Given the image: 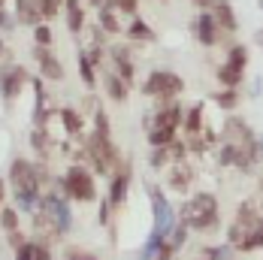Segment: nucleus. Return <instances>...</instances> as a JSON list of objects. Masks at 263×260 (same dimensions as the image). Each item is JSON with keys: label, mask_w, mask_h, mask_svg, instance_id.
<instances>
[{"label": "nucleus", "mask_w": 263, "mask_h": 260, "mask_svg": "<svg viewBox=\"0 0 263 260\" xmlns=\"http://www.w3.org/2000/svg\"><path fill=\"white\" fill-rule=\"evenodd\" d=\"M6 182L12 188V197H15V206L22 212H36L40 200H43V184L36 176V160H27V157H15L9 163V173H6Z\"/></svg>", "instance_id": "nucleus-1"}, {"label": "nucleus", "mask_w": 263, "mask_h": 260, "mask_svg": "<svg viewBox=\"0 0 263 260\" xmlns=\"http://www.w3.org/2000/svg\"><path fill=\"white\" fill-rule=\"evenodd\" d=\"M67 260H100L97 254H91V251H79V248H70L67 251Z\"/></svg>", "instance_id": "nucleus-35"}, {"label": "nucleus", "mask_w": 263, "mask_h": 260, "mask_svg": "<svg viewBox=\"0 0 263 260\" xmlns=\"http://www.w3.org/2000/svg\"><path fill=\"white\" fill-rule=\"evenodd\" d=\"M254 43H257V46H263V30H257V33H254Z\"/></svg>", "instance_id": "nucleus-42"}, {"label": "nucleus", "mask_w": 263, "mask_h": 260, "mask_svg": "<svg viewBox=\"0 0 263 260\" xmlns=\"http://www.w3.org/2000/svg\"><path fill=\"white\" fill-rule=\"evenodd\" d=\"M179 224L187 227L191 233H212L221 227V206L218 197L209 191H200L194 197H187L179 209Z\"/></svg>", "instance_id": "nucleus-2"}, {"label": "nucleus", "mask_w": 263, "mask_h": 260, "mask_svg": "<svg viewBox=\"0 0 263 260\" xmlns=\"http://www.w3.org/2000/svg\"><path fill=\"white\" fill-rule=\"evenodd\" d=\"M194 182H197V170L191 166V157L176 160V163H170L163 170V184L173 194H191V184Z\"/></svg>", "instance_id": "nucleus-10"}, {"label": "nucleus", "mask_w": 263, "mask_h": 260, "mask_svg": "<svg viewBox=\"0 0 263 260\" xmlns=\"http://www.w3.org/2000/svg\"><path fill=\"white\" fill-rule=\"evenodd\" d=\"M257 157L263 160V136H257Z\"/></svg>", "instance_id": "nucleus-41"}, {"label": "nucleus", "mask_w": 263, "mask_h": 260, "mask_svg": "<svg viewBox=\"0 0 263 260\" xmlns=\"http://www.w3.org/2000/svg\"><path fill=\"white\" fill-rule=\"evenodd\" d=\"M263 248V221H257L251 230H248V236L242 239V245H239L236 251L239 254H251V251H260Z\"/></svg>", "instance_id": "nucleus-25"}, {"label": "nucleus", "mask_w": 263, "mask_h": 260, "mask_svg": "<svg viewBox=\"0 0 263 260\" xmlns=\"http://www.w3.org/2000/svg\"><path fill=\"white\" fill-rule=\"evenodd\" d=\"M139 91L152 100H179L184 91V79L176 70H152L139 85Z\"/></svg>", "instance_id": "nucleus-5"}, {"label": "nucleus", "mask_w": 263, "mask_h": 260, "mask_svg": "<svg viewBox=\"0 0 263 260\" xmlns=\"http://www.w3.org/2000/svg\"><path fill=\"white\" fill-rule=\"evenodd\" d=\"M100 76H103L106 97H109L112 103H127V100H130V88H133L130 82H124L115 70H100Z\"/></svg>", "instance_id": "nucleus-14"}, {"label": "nucleus", "mask_w": 263, "mask_h": 260, "mask_svg": "<svg viewBox=\"0 0 263 260\" xmlns=\"http://www.w3.org/2000/svg\"><path fill=\"white\" fill-rule=\"evenodd\" d=\"M194 260H206V257H194Z\"/></svg>", "instance_id": "nucleus-45"}, {"label": "nucleus", "mask_w": 263, "mask_h": 260, "mask_svg": "<svg viewBox=\"0 0 263 260\" xmlns=\"http://www.w3.org/2000/svg\"><path fill=\"white\" fill-rule=\"evenodd\" d=\"M130 182H133V166H130V160H124V163L118 166V173H112V176H109V197H106V200L112 203L115 212L127 203Z\"/></svg>", "instance_id": "nucleus-12"}, {"label": "nucleus", "mask_w": 263, "mask_h": 260, "mask_svg": "<svg viewBox=\"0 0 263 260\" xmlns=\"http://www.w3.org/2000/svg\"><path fill=\"white\" fill-rule=\"evenodd\" d=\"M182 130L187 136H197L206 130V118H203V103H194L191 109H184V118H182Z\"/></svg>", "instance_id": "nucleus-21"}, {"label": "nucleus", "mask_w": 263, "mask_h": 260, "mask_svg": "<svg viewBox=\"0 0 263 260\" xmlns=\"http://www.w3.org/2000/svg\"><path fill=\"white\" fill-rule=\"evenodd\" d=\"M61 3H64V0H61Z\"/></svg>", "instance_id": "nucleus-47"}, {"label": "nucleus", "mask_w": 263, "mask_h": 260, "mask_svg": "<svg viewBox=\"0 0 263 260\" xmlns=\"http://www.w3.org/2000/svg\"><path fill=\"white\" fill-rule=\"evenodd\" d=\"M82 160H88V166L97 173V176H112L118 173V166L124 163L121 148L112 142V136L91 130L85 136V145H82Z\"/></svg>", "instance_id": "nucleus-3"}, {"label": "nucleus", "mask_w": 263, "mask_h": 260, "mask_svg": "<svg viewBox=\"0 0 263 260\" xmlns=\"http://www.w3.org/2000/svg\"><path fill=\"white\" fill-rule=\"evenodd\" d=\"M221 142H230V145H236V148H254L257 145V133L248 127V121L245 118H239V115H227L224 118V127H221Z\"/></svg>", "instance_id": "nucleus-9"}, {"label": "nucleus", "mask_w": 263, "mask_h": 260, "mask_svg": "<svg viewBox=\"0 0 263 260\" xmlns=\"http://www.w3.org/2000/svg\"><path fill=\"white\" fill-rule=\"evenodd\" d=\"M115 9L121 12V15H136L139 12V0H115Z\"/></svg>", "instance_id": "nucleus-32"}, {"label": "nucleus", "mask_w": 263, "mask_h": 260, "mask_svg": "<svg viewBox=\"0 0 263 260\" xmlns=\"http://www.w3.org/2000/svg\"><path fill=\"white\" fill-rule=\"evenodd\" d=\"M215 82L221 85V88H242V82H245V70H239L233 64H218L215 67Z\"/></svg>", "instance_id": "nucleus-19"}, {"label": "nucleus", "mask_w": 263, "mask_h": 260, "mask_svg": "<svg viewBox=\"0 0 263 260\" xmlns=\"http://www.w3.org/2000/svg\"><path fill=\"white\" fill-rule=\"evenodd\" d=\"M33 61L40 67V76L49 79V82H61L64 79V64L58 61V54L46 46H33Z\"/></svg>", "instance_id": "nucleus-13"}, {"label": "nucleus", "mask_w": 263, "mask_h": 260, "mask_svg": "<svg viewBox=\"0 0 263 260\" xmlns=\"http://www.w3.org/2000/svg\"><path fill=\"white\" fill-rule=\"evenodd\" d=\"M97 25L103 27L109 36H118V33H124L121 12H118V9H112V6H100V9H97Z\"/></svg>", "instance_id": "nucleus-20"}, {"label": "nucleus", "mask_w": 263, "mask_h": 260, "mask_svg": "<svg viewBox=\"0 0 263 260\" xmlns=\"http://www.w3.org/2000/svg\"><path fill=\"white\" fill-rule=\"evenodd\" d=\"M212 103L218 109H224V112H236L239 103H242V94H239V88H221V91L212 94Z\"/></svg>", "instance_id": "nucleus-23"}, {"label": "nucleus", "mask_w": 263, "mask_h": 260, "mask_svg": "<svg viewBox=\"0 0 263 260\" xmlns=\"http://www.w3.org/2000/svg\"><path fill=\"white\" fill-rule=\"evenodd\" d=\"M33 251H36V242H25L22 248H15V260H33Z\"/></svg>", "instance_id": "nucleus-34"}, {"label": "nucleus", "mask_w": 263, "mask_h": 260, "mask_svg": "<svg viewBox=\"0 0 263 260\" xmlns=\"http://www.w3.org/2000/svg\"><path fill=\"white\" fill-rule=\"evenodd\" d=\"M6 3H9V0H0V6H6Z\"/></svg>", "instance_id": "nucleus-44"}, {"label": "nucleus", "mask_w": 263, "mask_h": 260, "mask_svg": "<svg viewBox=\"0 0 263 260\" xmlns=\"http://www.w3.org/2000/svg\"><path fill=\"white\" fill-rule=\"evenodd\" d=\"M33 43H36V46H46V49H52L54 36H52V27H49V22H40V25L33 27Z\"/></svg>", "instance_id": "nucleus-29"}, {"label": "nucleus", "mask_w": 263, "mask_h": 260, "mask_svg": "<svg viewBox=\"0 0 263 260\" xmlns=\"http://www.w3.org/2000/svg\"><path fill=\"white\" fill-rule=\"evenodd\" d=\"M227 64H233L239 70H248V61H251V52H248V46H242V43H233V46H227V58H224Z\"/></svg>", "instance_id": "nucleus-26"}, {"label": "nucleus", "mask_w": 263, "mask_h": 260, "mask_svg": "<svg viewBox=\"0 0 263 260\" xmlns=\"http://www.w3.org/2000/svg\"><path fill=\"white\" fill-rule=\"evenodd\" d=\"M212 15H215V22H218V27L224 30V33H236L239 30V18H236V9H233V3L230 0H215L212 3Z\"/></svg>", "instance_id": "nucleus-15"}, {"label": "nucleus", "mask_w": 263, "mask_h": 260, "mask_svg": "<svg viewBox=\"0 0 263 260\" xmlns=\"http://www.w3.org/2000/svg\"><path fill=\"white\" fill-rule=\"evenodd\" d=\"M3 54H6V43H3V40H0V58H3Z\"/></svg>", "instance_id": "nucleus-43"}, {"label": "nucleus", "mask_w": 263, "mask_h": 260, "mask_svg": "<svg viewBox=\"0 0 263 260\" xmlns=\"http://www.w3.org/2000/svg\"><path fill=\"white\" fill-rule=\"evenodd\" d=\"M67 200H76V203H94L97 200V184H94V173L85 166V163H70L61 176V184Z\"/></svg>", "instance_id": "nucleus-4"}, {"label": "nucleus", "mask_w": 263, "mask_h": 260, "mask_svg": "<svg viewBox=\"0 0 263 260\" xmlns=\"http://www.w3.org/2000/svg\"><path fill=\"white\" fill-rule=\"evenodd\" d=\"M9 25H12V22H9V15H6V9L0 6V27H3V30H9Z\"/></svg>", "instance_id": "nucleus-37"}, {"label": "nucleus", "mask_w": 263, "mask_h": 260, "mask_svg": "<svg viewBox=\"0 0 263 260\" xmlns=\"http://www.w3.org/2000/svg\"><path fill=\"white\" fill-rule=\"evenodd\" d=\"M112 212H115L112 203L109 200H100V227H109L112 224Z\"/></svg>", "instance_id": "nucleus-33"}, {"label": "nucleus", "mask_w": 263, "mask_h": 260, "mask_svg": "<svg viewBox=\"0 0 263 260\" xmlns=\"http://www.w3.org/2000/svg\"><path fill=\"white\" fill-rule=\"evenodd\" d=\"M160 3H170V0H160Z\"/></svg>", "instance_id": "nucleus-46"}, {"label": "nucleus", "mask_w": 263, "mask_h": 260, "mask_svg": "<svg viewBox=\"0 0 263 260\" xmlns=\"http://www.w3.org/2000/svg\"><path fill=\"white\" fill-rule=\"evenodd\" d=\"M145 139H148V145H152V148H160V145H170V142L176 139V130H170V127H148V130H145Z\"/></svg>", "instance_id": "nucleus-28"}, {"label": "nucleus", "mask_w": 263, "mask_h": 260, "mask_svg": "<svg viewBox=\"0 0 263 260\" xmlns=\"http://www.w3.org/2000/svg\"><path fill=\"white\" fill-rule=\"evenodd\" d=\"M191 33H194V40L203 46V49H215V46H233L230 43V33H224L218 22H215V15H212V9H203L194 22H191Z\"/></svg>", "instance_id": "nucleus-7"}, {"label": "nucleus", "mask_w": 263, "mask_h": 260, "mask_svg": "<svg viewBox=\"0 0 263 260\" xmlns=\"http://www.w3.org/2000/svg\"><path fill=\"white\" fill-rule=\"evenodd\" d=\"M30 145H33V152H36L40 157H49L52 155V148L58 145V139H54L46 127H33L30 130Z\"/></svg>", "instance_id": "nucleus-22"}, {"label": "nucleus", "mask_w": 263, "mask_h": 260, "mask_svg": "<svg viewBox=\"0 0 263 260\" xmlns=\"http://www.w3.org/2000/svg\"><path fill=\"white\" fill-rule=\"evenodd\" d=\"M0 227H3V233L22 230V215H18V206H3V209H0Z\"/></svg>", "instance_id": "nucleus-27"}, {"label": "nucleus", "mask_w": 263, "mask_h": 260, "mask_svg": "<svg viewBox=\"0 0 263 260\" xmlns=\"http://www.w3.org/2000/svg\"><path fill=\"white\" fill-rule=\"evenodd\" d=\"M15 18L25 27H36L43 18V0H15Z\"/></svg>", "instance_id": "nucleus-17"}, {"label": "nucleus", "mask_w": 263, "mask_h": 260, "mask_svg": "<svg viewBox=\"0 0 263 260\" xmlns=\"http://www.w3.org/2000/svg\"><path fill=\"white\" fill-rule=\"evenodd\" d=\"M27 82H30V76H27V70L22 64H6V67H0V97H3L6 103H12V100L25 91Z\"/></svg>", "instance_id": "nucleus-11"}, {"label": "nucleus", "mask_w": 263, "mask_h": 260, "mask_svg": "<svg viewBox=\"0 0 263 260\" xmlns=\"http://www.w3.org/2000/svg\"><path fill=\"white\" fill-rule=\"evenodd\" d=\"M148 200H152V215H155V227H152V233H158V236L166 239V236L173 233V227L179 224V212L170 206L163 188H158V184H148Z\"/></svg>", "instance_id": "nucleus-6"}, {"label": "nucleus", "mask_w": 263, "mask_h": 260, "mask_svg": "<svg viewBox=\"0 0 263 260\" xmlns=\"http://www.w3.org/2000/svg\"><path fill=\"white\" fill-rule=\"evenodd\" d=\"M36 242V239H33ZM33 260H54L52 251H49V245H43V242H36V251H33Z\"/></svg>", "instance_id": "nucleus-36"}, {"label": "nucleus", "mask_w": 263, "mask_h": 260, "mask_svg": "<svg viewBox=\"0 0 263 260\" xmlns=\"http://www.w3.org/2000/svg\"><path fill=\"white\" fill-rule=\"evenodd\" d=\"M91 121H94V127L91 130H97V133H106V136H112V124H109V115H106V109L100 106L94 115H91Z\"/></svg>", "instance_id": "nucleus-30"}, {"label": "nucleus", "mask_w": 263, "mask_h": 260, "mask_svg": "<svg viewBox=\"0 0 263 260\" xmlns=\"http://www.w3.org/2000/svg\"><path fill=\"white\" fill-rule=\"evenodd\" d=\"M64 22L70 33H82L85 30V0H64Z\"/></svg>", "instance_id": "nucleus-18"}, {"label": "nucleus", "mask_w": 263, "mask_h": 260, "mask_svg": "<svg viewBox=\"0 0 263 260\" xmlns=\"http://www.w3.org/2000/svg\"><path fill=\"white\" fill-rule=\"evenodd\" d=\"M194 3H197L200 9H212V3H215V0H194Z\"/></svg>", "instance_id": "nucleus-39"}, {"label": "nucleus", "mask_w": 263, "mask_h": 260, "mask_svg": "<svg viewBox=\"0 0 263 260\" xmlns=\"http://www.w3.org/2000/svg\"><path fill=\"white\" fill-rule=\"evenodd\" d=\"M6 206V182L0 179V209Z\"/></svg>", "instance_id": "nucleus-38"}, {"label": "nucleus", "mask_w": 263, "mask_h": 260, "mask_svg": "<svg viewBox=\"0 0 263 260\" xmlns=\"http://www.w3.org/2000/svg\"><path fill=\"white\" fill-rule=\"evenodd\" d=\"M176 254H179V248H176L170 239H163V242H160V248H158V254H155V260H173Z\"/></svg>", "instance_id": "nucleus-31"}, {"label": "nucleus", "mask_w": 263, "mask_h": 260, "mask_svg": "<svg viewBox=\"0 0 263 260\" xmlns=\"http://www.w3.org/2000/svg\"><path fill=\"white\" fill-rule=\"evenodd\" d=\"M124 36H127L130 43H142V46H152V43H158V33H155V27L148 25L145 18H139V15H133L130 25H124Z\"/></svg>", "instance_id": "nucleus-16"}, {"label": "nucleus", "mask_w": 263, "mask_h": 260, "mask_svg": "<svg viewBox=\"0 0 263 260\" xmlns=\"http://www.w3.org/2000/svg\"><path fill=\"white\" fill-rule=\"evenodd\" d=\"M85 6H94V9H100V6H103V0H85Z\"/></svg>", "instance_id": "nucleus-40"}, {"label": "nucleus", "mask_w": 263, "mask_h": 260, "mask_svg": "<svg viewBox=\"0 0 263 260\" xmlns=\"http://www.w3.org/2000/svg\"><path fill=\"white\" fill-rule=\"evenodd\" d=\"M97 73H100V70L94 67V61L88 58V52L79 49V79H82V85H85L88 91H94V85H97V79H100Z\"/></svg>", "instance_id": "nucleus-24"}, {"label": "nucleus", "mask_w": 263, "mask_h": 260, "mask_svg": "<svg viewBox=\"0 0 263 260\" xmlns=\"http://www.w3.org/2000/svg\"><path fill=\"white\" fill-rule=\"evenodd\" d=\"M182 118H184V109L179 100H155V109L152 115H145L142 127H170V130H179L182 127Z\"/></svg>", "instance_id": "nucleus-8"}]
</instances>
